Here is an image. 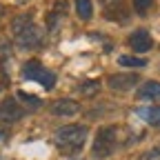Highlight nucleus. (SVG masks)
I'll return each mask as SVG.
<instances>
[{
	"mask_svg": "<svg viewBox=\"0 0 160 160\" xmlns=\"http://www.w3.org/2000/svg\"><path fill=\"white\" fill-rule=\"evenodd\" d=\"M87 133L89 131L85 125H65L56 129L53 140H56V147L62 153H78L87 142Z\"/></svg>",
	"mask_w": 160,
	"mask_h": 160,
	"instance_id": "nucleus-1",
	"label": "nucleus"
},
{
	"mask_svg": "<svg viewBox=\"0 0 160 160\" xmlns=\"http://www.w3.org/2000/svg\"><path fill=\"white\" fill-rule=\"evenodd\" d=\"M11 31H13L16 40H18V45L25 47V49L40 47V42H42V31H40V27L33 22L29 16H18V18H13Z\"/></svg>",
	"mask_w": 160,
	"mask_h": 160,
	"instance_id": "nucleus-2",
	"label": "nucleus"
},
{
	"mask_svg": "<svg viewBox=\"0 0 160 160\" xmlns=\"http://www.w3.org/2000/svg\"><path fill=\"white\" fill-rule=\"evenodd\" d=\"M118 147V129L111 125V127H100L96 138H93V147H91V153L93 158L102 160V158H109Z\"/></svg>",
	"mask_w": 160,
	"mask_h": 160,
	"instance_id": "nucleus-3",
	"label": "nucleus"
},
{
	"mask_svg": "<svg viewBox=\"0 0 160 160\" xmlns=\"http://www.w3.org/2000/svg\"><path fill=\"white\" fill-rule=\"evenodd\" d=\"M22 78H25V80H31V82L42 85L45 89H53V87H56V73L49 71L47 67H42L38 60H29V62H25V67H22Z\"/></svg>",
	"mask_w": 160,
	"mask_h": 160,
	"instance_id": "nucleus-4",
	"label": "nucleus"
},
{
	"mask_svg": "<svg viewBox=\"0 0 160 160\" xmlns=\"http://www.w3.org/2000/svg\"><path fill=\"white\" fill-rule=\"evenodd\" d=\"M27 109L18 102V98H5L2 102H0V120H5V122H16V120L25 118Z\"/></svg>",
	"mask_w": 160,
	"mask_h": 160,
	"instance_id": "nucleus-5",
	"label": "nucleus"
},
{
	"mask_svg": "<svg viewBox=\"0 0 160 160\" xmlns=\"http://www.w3.org/2000/svg\"><path fill=\"white\" fill-rule=\"evenodd\" d=\"M127 45H129L136 53H145V51H149V49L153 47V38H151L149 31L138 29V31H133V33L127 38Z\"/></svg>",
	"mask_w": 160,
	"mask_h": 160,
	"instance_id": "nucleus-6",
	"label": "nucleus"
},
{
	"mask_svg": "<svg viewBox=\"0 0 160 160\" xmlns=\"http://www.w3.org/2000/svg\"><path fill=\"white\" fill-rule=\"evenodd\" d=\"M138 80L140 78L136 73H113V76H109L107 85L111 89H116V91H127V89H131V87L138 85Z\"/></svg>",
	"mask_w": 160,
	"mask_h": 160,
	"instance_id": "nucleus-7",
	"label": "nucleus"
},
{
	"mask_svg": "<svg viewBox=\"0 0 160 160\" xmlns=\"http://www.w3.org/2000/svg\"><path fill=\"white\" fill-rule=\"evenodd\" d=\"M80 111V105L71 98H62V100H56L51 105V113L58 116V118H69V116H76Z\"/></svg>",
	"mask_w": 160,
	"mask_h": 160,
	"instance_id": "nucleus-8",
	"label": "nucleus"
},
{
	"mask_svg": "<svg viewBox=\"0 0 160 160\" xmlns=\"http://www.w3.org/2000/svg\"><path fill=\"white\" fill-rule=\"evenodd\" d=\"M136 116L142 118L145 122L153 125V127H160V105H156V107H140V109H136Z\"/></svg>",
	"mask_w": 160,
	"mask_h": 160,
	"instance_id": "nucleus-9",
	"label": "nucleus"
},
{
	"mask_svg": "<svg viewBox=\"0 0 160 160\" xmlns=\"http://www.w3.org/2000/svg\"><path fill=\"white\" fill-rule=\"evenodd\" d=\"M138 100H160V82L149 80L138 89Z\"/></svg>",
	"mask_w": 160,
	"mask_h": 160,
	"instance_id": "nucleus-10",
	"label": "nucleus"
},
{
	"mask_svg": "<svg viewBox=\"0 0 160 160\" xmlns=\"http://www.w3.org/2000/svg\"><path fill=\"white\" fill-rule=\"evenodd\" d=\"M18 102H20V105H25V109L29 111V109H38L40 105H42V100H40L38 96H33V93L18 91Z\"/></svg>",
	"mask_w": 160,
	"mask_h": 160,
	"instance_id": "nucleus-11",
	"label": "nucleus"
},
{
	"mask_svg": "<svg viewBox=\"0 0 160 160\" xmlns=\"http://www.w3.org/2000/svg\"><path fill=\"white\" fill-rule=\"evenodd\" d=\"M76 13H78V18L89 20V18L93 16V5H91V0H76Z\"/></svg>",
	"mask_w": 160,
	"mask_h": 160,
	"instance_id": "nucleus-12",
	"label": "nucleus"
},
{
	"mask_svg": "<svg viewBox=\"0 0 160 160\" xmlns=\"http://www.w3.org/2000/svg\"><path fill=\"white\" fill-rule=\"evenodd\" d=\"M118 62L122 67H147V60L145 58H136V56H120Z\"/></svg>",
	"mask_w": 160,
	"mask_h": 160,
	"instance_id": "nucleus-13",
	"label": "nucleus"
},
{
	"mask_svg": "<svg viewBox=\"0 0 160 160\" xmlns=\"http://www.w3.org/2000/svg\"><path fill=\"white\" fill-rule=\"evenodd\" d=\"M151 5H153V0H133V9L138 13H145L147 9H151Z\"/></svg>",
	"mask_w": 160,
	"mask_h": 160,
	"instance_id": "nucleus-14",
	"label": "nucleus"
},
{
	"mask_svg": "<svg viewBox=\"0 0 160 160\" xmlns=\"http://www.w3.org/2000/svg\"><path fill=\"white\" fill-rule=\"evenodd\" d=\"M98 82H85V85H80V91H82V93H96L98 91Z\"/></svg>",
	"mask_w": 160,
	"mask_h": 160,
	"instance_id": "nucleus-15",
	"label": "nucleus"
},
{
	"mask_svg": "<svg viewBox=\"0 0 160 160\" xmlns=\"http://www.w3.org/2000/svg\"><path fill=\"white\" fill-rule=\"evenodd\" d=\"M9 85V76H7V71L2 69V65H0V89H5Z\"/></svg>",
	"mask_w": 160,
	"mask_h": 160,
	"instance_id": "nucleus-16",
	"label": "nucleus"
},
{
	"mask_svg": "<svg viewBox=\"0 0 160 160\" xmlns=\"http://www.w3.org/2000/svg\"><path fill=\"white\" fill-rule=\"evenodd\" d=\"M7 140H9V131H7L5 127H0V147H2Z\"/></svg>",
	"mask_w": 160,
	"mask_h": 160,
	"instance_id": "nucleus-17",
	"label": "nucleus"
},
{
	"mask_svg": "<svg viewBox=\"0 0 160 160\" xmlns=\"http://www.w3.org/2000/svg\"><path fill=\"white\" fill-rule=\"evenodd\" d=\"M0 16H2V7H0Z\"/></svg>",
	"mask_w": 160,
	"mask_h": 160,
	"instance_id": "nucleus-18",
	"label": "nucleus"
}]
</instances>
